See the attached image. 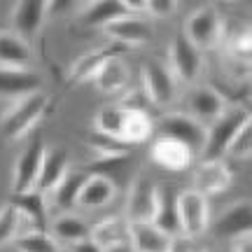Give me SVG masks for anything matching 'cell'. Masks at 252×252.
<instances>
[{"label":"cell","mask_w":252,"mask_h":252,"mask_svg":"<svg viewBox=\"0 0 252 252\" xmlns=\"http://www.w3.org/2000/svg\"><path fill=\"white\" fill-rule=\"evenodd\" d=\"M49 234L54 236L59 243L63 245H75V243H82L91 238V224L87 220H82L80 215H72V213H61L52 220L49 224Z\"/></svg>","instance_id":"obj_26"},{"label":"cell","mask_w":252,"mask_h":252,"mask_svg":"<svg viewBox=\"0 0 252 252\" xmlns=\"http://www.w3.org/2000/svg\"><path fill=\"white\" fill-rule=\"evenodd\" d=\"M45 152H47V145L40 135H35V138L24 147V152L17 157L14 168H12V194H21V191L35 189Z\"/></svg>","instance_id":"obj_7"},{"label":"cell","mask_w":252,"mask_h":252,"mask_svg":"<svg viewBox=\"0 0 252 252\" xmlns=\"http://www.w3.org/2000/svg\"><path fill=\"white\" fill-rule=\"evenodd\" d=\"M105 252H133V248L131 245H119V248H110V250Z\"/></svg>","instance_id":"obj_40"},{"label":"cell","mask_w":252,"mask_h":252,"mask_svg":"<svg viewBox=\"0 0 252 252\" xmlns=\"http://www.w3.org/2000/svg\"><path fill=\"white\" fill-rule=\"evenodd\" d=\"M248 100H250V108H248V110H250V112H252V94H250V98H248Z\"/></svg>","instance_id":"obj_41"},{"label":"cell","mask_w":252,"mask_h":252,"mask_svg":"<svg viewBox=\"0 0 252 252\" xmlns=\"http://www.w3.org/2000/svg\"><path fill=\"white\" fill-rule=\"evenodd\" d=\"M150 157L157 166H161L166 171H173V173H180V171H187L191 161H194V152L189 150L187 145L178 143L173 138H157L152 143V150H150Z\"/></svg>","instance_id":"obj_16"},{"label":"cell","mask_w":252,"mask_h":252,"mask_svg":"<svg viewBox=\"0 0 252 252\" xmlns=\"http://www.w3.org/2000/svg\"><path fill=\"white\" fill-rule=\"evenodd\" d=\"M250 119V112L243 105H231L226 108L222 117H217L206 131V145L201 150V161H215L229 154V147L234 143L236 133L241 131V126Z\"/></svg>","instance_id":"obj_1"},{"label":"cell","mask_w":252,"mask_h":252,"mask_svg":"<svg viewBox=\"0 0 252 252\" xmlns=\"http://www.w3.org/2000/svg\"><path fill=\"white\" fill-rule=\"evenodd\" d=\"M128 12L124 7V0H96V2H87V7L82 9V26L89 28H105L112 21L126 17Z\"/></svg>","instance_id":"obj_28"},{"label":"cell","mask_w":252,"mask_h":252,"mask_svg":"<svg viewBox=\"0 0 252 252\" xmlns=\"http://www.w3.org/2000/svg\"><path fill=\"white\" fill-rule=\"evenodd\" d=\"M178 210H180V224L182 234L189 238L206 234L210 226V206H208V196L198 194L196 189H185L178 196Z\"/></svg>","instance_id":"obj_10"},{"label":"cell","mask_w":252,"mask_h":252,"mask_svg":"<svg viewBox=\"0 0 252 252\" xmlns=\"http://www.w3.org/2000/svg\"><path fill=\"white\" fill-rule=\"evenodd\" d=\"M185 37L201 52L213 49L224 37V19L215 7H201L191 12L185 21Z\"/></svg>","instance_id":"obj_3"},{"label":"cell","mask_w":252,"mask_h":252,"mask_svg":"<svg viewBox=\"0 0 252 252\" xmlns=\"http://www.w3.org/2000/svg\"><path fill=\"white\" fill-rule=\"evenodd\" d=\"M70 252H105V250H103L94 238H87V241H82V243L70 245Z\"/></svg>","instance_id":"obj_38"},{"label":"cell","mask_w":252,"mask_h":252,"mask_svg":"<svg viewBox=\"0 0 252 252\" xmlns=\"http://www.w3.org/2000/svg\"><path fill=\"white\" fill-rule=\"evenodd\" d=\"M87 180H89L87 171H72L70 168L68 175L56 185L54 191L47 194L49 196V206H54L56 210H63V213H70L72 208H77V198H80V191Z\"/></svg>","instance_id":"obj_24"},{"label":"cell","mask_w":252,"mask_h":252,"mask_svg":"<svg viewBox=\"0 0 252 252\" xmlns=\"http://www.w3.org/2000/svg\"><path fill=\"white\" fill-rule=\"evenodd\" d=\"M154 133V122L150 115L145 112H126V122L122 128V140L126 145H140L145 140H150V135Z\"/></svg>","instance_id":"obj_31"},{"label":"cell","mask_w":252,"mask_h":252,"mask_svg":"<svg viewBox=\"0 0 252 252\" xmlns=\"http://www.w3.org/2000/svg\"><path fill=\"white\" fill-rule=\"evenodd\" d=\"M33 49L14 31H0V68H31Z\"/></svg>","instance_id":"obj_22"},{"label":"cell","mask_w":252,"mask_h":252,"mask_svg":"<svg viewBox=\"0 0 252 252\" xmlns=\"http://www.w3.org/2000/svg\"><path fill=\"white\" fill-rule=\"evenodd\" d=\"M248 112H250V110H248ZM250 115H252V112H250Z\"/></svg>","instance_id":"obj_43"},{"label":"cell","mask_w":252,"mask_h":252,"mask_svg":"<svg viewBox=\"0 0 252 252\" xmlns=\"http://www.w3.org/2000/svg\"><path fill=\"white\" fill-rule=\"evenodd\" d=\"M126 122V110L119 105V103H112V105H103V108L96 112L94 117V128L100 131V133L115 135L122 140V128H124Z\"/></svg>","instance_id":"obj_34"},{"label":"cell","mask_w":252,"mask_h":252,"mask_svg":"<svg viewBox=\"0 0 252 252\" xmlns=\"http://www.w3.org/2000/svg\"><path fill=\"white\" fill-rule=\"evenodd\" d=\"M143 91L154 108H168L178 98V80L173 77L168 65L159 63L157 59H147L140 70Z\"/></svg>","instance_id":"obj_4"},{"label":"cell","mask_w":252,"mask_h":252,"mask_svg":"<svg viewBox=\"0 0 252 252\" xmlns=\"http://www.w3.org/2000/svg\"><path fill=\"white\" fill-rule=\"evenodd\" d=\"M168 70L182 84H191L198 80L203 70V52L189 42L185 33L175 35L168 45Z\"/></svg>","instance_id":"obj_6"},{"label":"cell","mask_w":252,"mask_h":252,"mask_svg":"<svg viewBox=\"0 0 252 252\" xmlns=\"http://www.w3.org/2000/svg\"><path fill=\"white\" fill-rule=\"evenodd\" d=\"M9 201L17 206L21 213L26 229H40V231H49V196L31 189V191H21V194H12Z\"/></svg>","instance_id":"obj_13"},{"label":"cell","mask_w":252,"mask_h":252,"mask_svg":"<svg viewBox=\"0 0 252 252\" xmlns=\"http://www.w3.org/2000/svg\"><path fill=\"white\" fill-rule=\"evenodd\" d=\"M226 98L215 89V87H208V84H201V87H194V89L187 94V112L191 117L201 122V124L210 126L217 117H222L226 112Z\"/></svg>","instance_id":"obj_12"},{"label":"cell","mask_w":252,"mask_h":252,"mask_svg":"<svg viewBox=\"0 0 252 252\" xmlns=\"http://www.w3.org/2000/svg\"><path fill=\"white\" fill-rule=\"evenodd\" d=\"M234 252H252V236L234 241Z\"/></svg>","instance_id":"obj_39"},{"label":"cell","mask_w":252,"mask_h":252,"mask_svg":"<svg viewBox=\"0 0 252 252\" xmlns=\"http://www.w3.org/2000/svg\"><path fill=\"white\" fill-rule=\"evenodd\" d=\"M42 77L31 68H0V96L24 98L40 91Z\"/></svg>","instance_id":"obj_19"},{"label":"cell","mask_w":252,"mask_h":252,"mask_svg":"<svg viewBox=\"0 0 252 252\" xmlns=\"http://www.w3.org/2000/svg\"><path fill=\"white\" fill-rule=\"evenodd\" d=\"M103 31L115 45L124 47V49H135V47H145L147 42H152V24H147V19L138 17V14H126L112 21Z\"/></svg>","instance_id":"obj_11"},{"label":"cell","mask_w":252,"mask_h":252,"mask_svg":"<svg viewBox=\"0 0 252 252\" xmlns=\"http://www.w3.org/2000/svg\"><path fill=\"white\" fill-rule=\"evenodd\" d=\"M119 105L126 110V112H145V115H150V108H154L150 98H147V94L140 89H131V91H124L122 94V98H119Z\"/></svg>","instance_id":"obj_36"},{"label":"cell","mask_w":252,"mask_h":252,"mask_svg":"<svg viewBox=\"0 0 252 252\" xmlns=\"http://www.w3.org/2000/svg\"><path fill=\"white\" fill-rule=\"evenodd\" d=\"M178 196H180V191H175L173 187H159V210L154 217V226H159L163 234L173 236V238L182 234Z\"/></svg>","instance_id":"obj_27"},{"label":"cell","mask_w":252,"mask_h":252,"mask_svg":"<svg viewBox=\"0 0 252 252\" xmlns=\"http://www.w3.org/2000/svg\"><path fill=\"white\" fill-rule=\"evenodd\" d=\"M178 9V0H147V14H152L154 19H171Z\"/></svg>","instance_id":"obj_37"},{"label":"cell","mask_w":252,"mask_h":252,"mask_svg":"<svg viewBox=\"0 0 252 252\" xmlns=\"http://www.w3.org/2000/svg\"><path fill=\"white\" fill-rule=\"evenodd\" d=\"M133 252H175V238L154 224H131Z\"/></svg>","instance_id":"obj_23"},{"label":"cell","mask_w":252,"mask_h":252,"mask_svg":"<svg viewBox=\"0 0 252 252\" xmlns=\"http://www.w3.org/2000/svg\"><path fill=\"white\" fill-rule=\"evenodd\" d=\"M49 98H47L42 91H35L31 96L19 98L12 108L2 115L0 119V135L5 140H19L37 124V119L45 115Z\"/></svg>","instance_id":"obj_2"},{"label":"cell","mask_w":252,"mask_h":252,"mask_svg":"<svg viewBox=\"0 0 252 252\" xmlns=\"http://www.w3.org/2000/svg\"><path fill=\"white\" fill-rule=\"evenodd\" d=\"M84 145L91 152L96 154V159H117V157H128L131 154V145H126L124 140H119L115 135L100 133V131H89L84 135Z\"/></svg>","instance_id":"obj_29"},{"label":"cell","mask_w":252,"mask_h":252,"mask_svg":"<svg viewBox=\"0 0 252 252\" xmlns=\"http://www.w3.org/2000/svg\"><path fill=\"white\" fill-rule=\"evenodd\" d=\"M14 248L19 252H61V243L49 231L40 229H26L14 241Z\"/></svg>","instance_id":"obj_33"},{"label":"cell","mask_w":252,"mask_h":252,"mask_svg":"<svg viewBox=\"0 0 252 252\" xmlns=\"http://www.w3.org/2000/svg\"><path fill=\"white\" fill-rule=\"evenodd\" d=\"M68 171H70V154H68V150H65V147H61V145L47 147L35 189H37V191H42V194L54 191L56 185H59V182L68 175Z\"/></svg>","instance_id":"obj_18"},{"label":"cell","mask_w":252,"mask_h":252,"mask_svg":"<svg viewBox=\"0 0 252 252\" xmlns=\"http://www.w3.org/2000/svg\"><path fill=\"white\" fill-rule=\"evenodd\" d=\"M91 238L103 248H119V245H131V224L126 217H105L98 224L91 226Z\"/></svg>","instance_id":"obj_25"},{"label":"cell","mask_w":252,"mask_h":252,"mask_svg":"<svg viewBox=\"0 0 252 252\" xmlns=\"http://www.w3.org/2000/svg\"><path fill=\"white\" fill-rule=\"evenodd\" d=\"M226 54H229V59L236 65L252 68V28L250 26L236 28L234 33L226 37Z\"/></svg>","instance_id":"obj_30"},{"label":"cell","mask_w":252,"mask_h":252,"mask_svg":"<svg viewBox=\"0 0 252 252\" xmlns=\"http://www.w3.org/2000/svg\"><path fill=\"white\" fill-rule=\"evenodd\" d=\"M24 226H26V222H24L21 213L17 210V206L12 201L2 203L0 206V248L7 243H14L19 236L26 231Z\"/></svg>","instance_id":"obj_32"},{"label":"cell","mask_w":252,"mask_h":252,"mask_svg":"<svg viewBox=\"0 0 252 252\" xmlns=\"http://www.w3.org/2000/svg\"><path fill=\"white\" fill-rule=\"evenodd\" d=\"M128 80H131V72H128L126 61L122 56H115L98 70V75L94 77V84L105 96H119L128 91Z\"/></svg>","instance_id":"obj_21"},{"label":"cell","mask_w":252,"mask_h":252,"mask_svg":"<svg viewBox=\"0 0 252 252\" xmlns=\"http://www.w3.org/2000/svg\"><path fill=\"white\" fill-rule=\"evenodd\" d=\"M159 210V187L147 178H138L128 189L124 217L128 224H154Z\"/></svg>","instance_id":"obj_8"},{"label":"cell","mask_w":252,"mask_h":252,"mask_svg":"<svg viewBox=\"0 0 252 252\" xmlns=\"http://www.w3.org/2000/svg\"><path fill=\"white\" fill-rule=\"evenodd\" d=\"M234 182V175H231V168L226 166L222 159H215V161H201L194 171V189L203 196H215V194H222L231 187Z\"/></svg>","instance_id":"obj_15"},{"label":"cell","mask_w":252,"mask_h":252,"mask_svg":"<svg viewBox=\"0 0 252 252\" xmlns=\"http://www.w3.org/2000/svg\"><path fill=\"white\" fill-rule=\"evenodd\" d=\"M203 252H220V250H203Z\"/></svg>","instance_id":"obj_42"},{"label":"cell","mask_w":252,"mask_h":252,"mask_svg":"<svg viewBox=\"0 0 252 252\" xmlns=\"http://www.w3.org/2000/svg\"><path fill=\"white\" fill-rule=\"evenodd\" d=\"M229 157H234V159H250L252 157V115L236 133L234 143L229 147Z\"/></svg>","instance_id":"obj_35"},{"label":"cell","mask_w":252,"mask_h":252,"mask_svg":"<svg viewBox=\"0 0 252 252\" xmlns=\"http://www.w3.org/2000/svg\"><path fill=\"white\" fill-rule=\"evenodd\" d=\"M49 14V2L42 0H21L12 9V31L24 40H33L40 33Z\"/></svg>","instance_id":"obj_14"},{"label":"cell","mask_w":252,"mask_h":252,"mask_svg":"<svg viewBox=\"0 0 252 252\" xmlns=\"http://www.w3.org/2000/svg\"><path fill=\"white\" fill-rule=\"evenodd\" d=\"M126 49L124 47L115 45V42H110L108 47H98V49H91L87 54H82L77 61L70 65V84H80V82H87L98 75V70L110 61V59H115V56H122Z\"/></svg>","instance_id":"obj_17"},{"label":"cell","mask_w":252,"mask_h":252,"mask_svg":"<svg viewBox=\"0 0 252 252\" xmlns=\"http://www.w3.org/2000/svg\"><path fill=\"white\" fill-rule=\"evenodd\" d=\"M159 135L161 138H173L178 143L187 145L194 154H201L203 145H206V126L196 122V119L189 115L187 110L185 112H168L163 115L161 122H159Z\"/></svg>","instance_id":"obj_5"},{"label":"cell","mask_w":252,"mask_h":252,"mask_svg":"<svg viewBox=\"0 0 252 252\" xmlns=\"http://www.w3.org/2000/svg\"><path fill=\"white\" fill-rule=\"evenodd\" d=\"M117 196V187L112 178H105V175H91L89 180L84 182V187L80 191V198H77V208H84V210H98V208L110 206Z\"/></svg>","instance_id":"obj_20"},{"label":"cell","mask_w":252,"mask_h":252,"mask_svg":"<svg viewBox=\"0 0 252 252\" xmlns=\"http://www.w3.org/2000/svg\"><path fill=\"white\" fill-rule=\"evenodd\" d=\"M213 234L220 241H238L252 236V201L241 198L222 210V215L213 224Z\"/></svg>","instance_id":"obj_9"}]
</instances>
